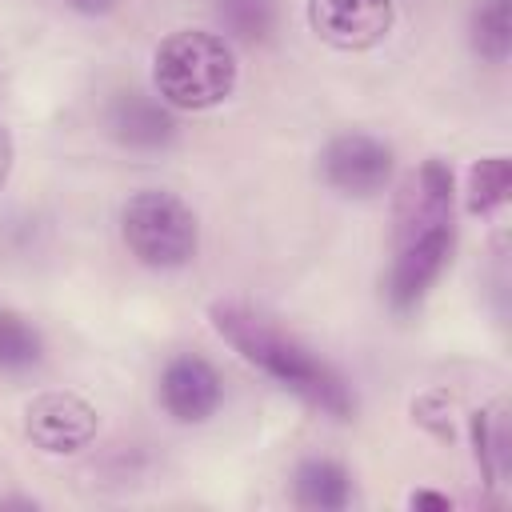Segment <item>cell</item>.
I'll list each match as a JSON object with an SVG mask.
<instances>
[{"mask_svg": "<svg viewBox=\"0 0 512 512\" xmlns=\"http://www.w3.org/2000/svg\"><path fill=\"white\" fill-rule=\"evenodd\" d=\"M208 320H212L216 336L244 364H252L268 380H276L284 392H292L308 408H316L332 420H352L356 416V392L344 380V372L332 368L304 340H296L292 332L272 324L268 316H260L244 304H232V300H216L208 308Z\"/></svg>", "mask_w": 512, "mask_h": 512, "instance_id": "1", "label": "cell"}, {"mask_svg": "<svg viewBox=\"0 0 512 512\" xmlns=\"http://www.w3.org/2000/svg\"><path fill=\"white\" fill-rule=\"evenodd\" d=\"M72 12H80V16H108L120 0H64Z\"/></svg>", "mask_w": 512, "mask_h": 512, "instance_id": "18", "label": "cell"}, {"mask_svg": "<svg viewBox=\"0 0 512 512\" xmlns=\"http://www.w3.org/2000/svg\"><path fill=\"white\" fill-rule=\"evenodd\" d=\"M452 248H456V220L392 232V268H388V284H384L392 312H412L428 296V288L448 268Z\"/></svg>", "mask_w": 512, "mask_h": 512, "instance_id": "4", "label": "cell"}, {"mask_svg": "<svg viewBox=\"0 0 512 512\" xmlns=\"http://www.w3.org/2000/svg\"><path fill=\"white\" fill-rule=\"evenodd\" d=\"M104 132L128 152H164L180 136L176 112L156 92H112L104 104Z\"/></svg>", "mask_w": 512, "mask_h": 512, "instance_id": "9", "label": "cell"}, {"mask_svg": "<svg viewBox=\"0 0 512 512\" xmlns=\"http://www.w3.org/2000/svg\"><path fill=\"white\" fill-rule=\"evenodd\" d=\"M0 508H28V512H32L36 500H32V496H0Z\"/></svg>", "mask_w": 512, "mask_h": 512, "instance_id": "19", "label": "cell"}, {"mask_svg": "<svg viewBox=\"0 0 512 512\" xmlns=\"http://www.w3.org/2000/svg\"><path fill=\"white\" fill-rule=\"evenodd\" d=\"M468 44L484 64H508L512 0H476L472 12H468Z\"/></svg>", "mask_w": 512, "mask_h": 512, "instance_id": "12", "label": "cell"}, {"mask_svg": "<svg viewBox=\"0 0 512 512\" xmlns=\"http://www.w3.org/2000/svg\"><path fill=\"white\" fill-rule=\"evenodd\" d=\"M240 84L232 40L208 28H176L152 52V92L172 112H208Z\"/></svg>", "mask_w": 512, "mask_h": 512, "instance_id": "2", "label": "cell"}, {"mask_svg": "<svg viewBox=\"0 0 512 512\" xmlns=\"http://www.w3.org/2000/svg\"><path fill=\"white\" fill-rule=\"evenodd\" d=\"M120 236L128 256L152 272H180L200 252V220L168 188L132 192L120 208Z\"/></svg>", "mask_w": 512, "mask_h": 512, "instance_id": "3", "label": "cell"}, {"mask_svg": "<svg viewBox=\"0 0 512 512\" xmlns=\"http://www.w3.org/2000/svg\"><path fill=\"white\" fill-rule=\"evenodd\" d=\"M408 508H436V512H452V496L444 492H432V488H420L408 496Z\"/></svg>", "mask_w": 512, "mask_h": 512, "instance_id": "16", "label": "cell"}, {"mask_svg": "<svg viewBox=\"0 0 512 512\" xmlns=\"http://www.w3.org/2000/svg\"><path fill=\"white\" fill-rule=\"evenodd\" d=\"M100 416L76 392H40L24 408V436L48 456H72L96 440Z\"/></svg>", "mask_w": 512, "mask_h": 512, "instance_id": "7", "label": "cell"}, {"mask_svg": "<svg viewBox=\"0 0 512 512\" xmlns=\"http://www.w3.org/2000/svg\"><path fill=\"white\" fill-rule=\"evenodd\" d=\"M512 192V160L508 156H484L468 168V188H464V204L472 216H492L508 204Z\"/></svg>", "mask_w": 512, "mask_h": 512, "instance_id": "15", "label": "cell"}, {"mask_svg": "<svg viewBox=\"0 0 512 512\" xmlns=\"http://www.w3.org/2000/svg\"><path fill=\"white\" fill-rule=\"evenodd\" d=\"M472 444H476V464L484 468L488 484H500L512 468V432H508V408L496 400L472 416Z\"/></svg>", "mask_w": 512, "mask_h": 512, "instance_id": "13", "label": "cell"}, {"mask_svg": "<svg viewBox=\"0 0 512 512\" xmlns=\"http://www.w3.org/2000/svg\"><path fill=\"white\" fill-rule=\"evenodd\" d=\"M304 16L316 40H324L328 48L368 52L392 32L396 4L392 0H308Z\"/></svg>", "mask_w": 512, "mask_h": 512, "instance_id": "6", "label": "cell"}, {"mask_svg": "<svg viewBox=\"0 0 512 512\" xmlns=\"http://www.w3.org/2000/svg\"><path fill=\"white\" fill-rule=\"evenodd\" d=\"M12 164H16V144H12V132H8V128H4V120H0V188L8 184Z\"/></svg>", "mask_w": 512, "mask_h": 512, "instance_id": "17", "label": "cell"}, {"mask_svg": "<svg viewBox=\"0 0 512 512\" xmlns=\"http://www.w3.org/2000/svg\"><path fill=\"white\" fill-rule=\"evenodd\" d=\"M292 504L304 512H340L352 504V476L332 456H308L292 472Z\"/></svg>", "mask_w": 512, "mask_h": 512, "instance_id": "10", "label": "cell"}, {"mask_svg": "<svg viewBox=\"0 0 512 512\" xmlns=\"http://www.w3.org/2000/svg\"><path fill=\"white\" fill-rule=\"evenodd\" d=\"M320 180L340 192L368 200L384 192L396 176V148L372 132H340L320 148Z\"/></svg>", "mask_w": 512, "mask_h": 512, "instance_id": "5", "label": "cell"}, {"mask_svg": "<svg viewBox=\"0 0 512 512\" xmlns=\"http://www.w3.org/2000/svg\"><path fill=\"white\" fill-rule=\"evenodd\" d=\"M216 24L224 28V40L260 48L276 36L280 24V0H212Z\"/></svg>", "mask_w": 512, "mask_h": 512, "instance_id": "11", "label": "cell"}, {"mask_svg": "<svg viewBox=\"0 0 512 512\" xmlns=\"http://www.w3.org/2000/svg\"><path fill=\"white\" fill-rule=\"evenodd\" d=\"M160 408L176 420V424H208L220 404H224V380L212 368V360H204L200 352H180L160 368V384H156Z\"/></svg>", "mask_w": 512, "mask_h": 512, "instance_id": "8", "label": "cell"}, {"mask_svg": "<svg viewBox=\"0 0 512 512\" xmlns=\"http://www.w3.org/2000/svg\"><path fill=\"white\" fill-rule=\"evenodd\" d=\"M44 364V336L32 320L12 308H0V372L24 376Z\"/></svg>", "mask_w": 512, "mask_h": 512, "instance_id": "14", "label": "cell"}]
</instances>
